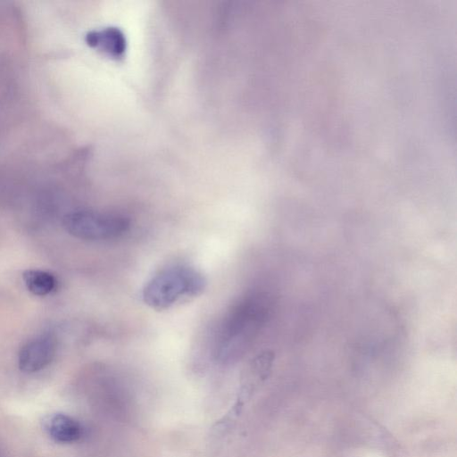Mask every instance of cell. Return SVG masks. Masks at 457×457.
Segmentation results:
<instances>
[{"label":"cell","instance_id":"obj_1","mask_svg":"<svg viewBox=\"0 0 457 457\" xmlns=\"http://www.w3.org/2000/svg\"><path fill=\"white\" fill-rule=\"evenodd\" d=\"M271 301L265 293L249 295L235 304L219 329L215 355L221 361L240 357L253 343L266 323Z\"/></svg>","mask_w":457,"mask_h":457},{"label":"cell","instance_id":"obj_2","mask_svg":"<svg viewBox=\"0 0 457 457\" xmlns=\"http://www.w3.org/2000/svg\"><path fill=\"white\" fill-rule=\"evenodd\" d=\"M207 286L205 277L196 269L176 265L162 270L151 278L142 291L144 303L161 311L200 295Z\"/></svg>","mask_w":457,"mask_h":457},{"label":"cell","instance_id":"obj_3","mask_svg":"<svg viewBox=\"0 0 457 457\" xmlns=\"http://www.w3.org/2000/svg\"><path fill=\"white\" fill-rule=\"evenodd\" d=\"M129 226V220L122 215L87 211L72 212L64 219V227L70 234L93 241L119 237Z\"/></svg>","mask_w":457,"mask_h":457},{"label":"cell","instance_id":"obj_4","mask_svg":"<svg viewBox=\"0 0 457 457\" xmlns=\"http://www.w3.org/2000/svg\"><path fill=\"white\" fill-rule=\"evenodd\" d=\"M273 360V353L265 350L248 361L240 378L239 392L234 403L236 406L244 408L253 393L268 378Z\"/></svg>","mask_w":457,"mask_h":457},{"label":"cell","instance_id":"obj_5","mask_svg":"<svg viewBox=\"0 0 457 457\" xmlns=\"http://www.w3.org/2000/svg\"><path fill=\"white\" fill-rule=\"evenodd\" d=\"M55 353V344L49 337H40L28 342L20 351L19 367L27 373L38 371L47 366Z\"/></svg>","mask_w":457,"mask_h":457},{"label":"cell","instance_id":"obj_6","mask_svg":"<svg viewBox=\"0 0 457 457\" xmlns=\"http://www.w3.org/2000/svg\"><path fill=\"white\" fill-rule=\"evenodd\" d=\"M47 429L50 436L58 443H72L79 440L82 435L80 424L73 418L58 413L48 421Z\"/></svg>","mask_w":457,"mask_h":457},{"label":"cell","instance_id":"obj_7","mask_svg":"<svg viewBox=\"0 0 457 457\" xmlns=\"http://www.w3.org/2000/svg\"><path fill=\"white\" fill-rule=\"evenodd\" d=\"M23 280L27 288L37 295L49 294L55 286V279L53 275L42 270H27L23 274Z\"/></svg>","mask_w":457,"mask_h":457}]
</instances>
